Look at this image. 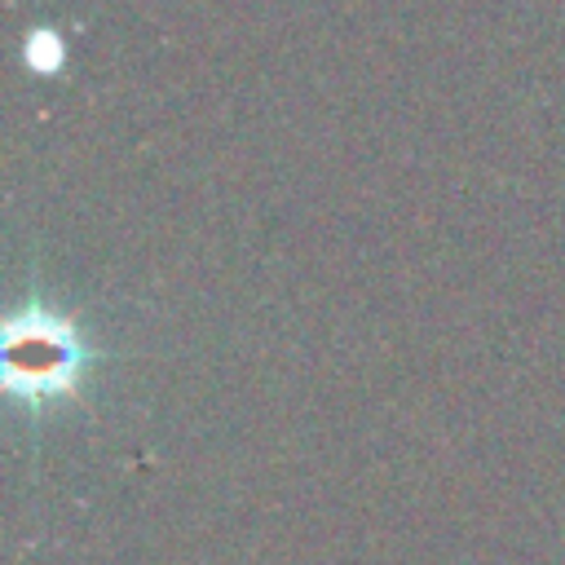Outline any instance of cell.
Wrapping results in <instances>:
<instances>
[{"mask_svg": "<svg viewBox=\"0 0 565 565\" xmlns=\"http://www.w3.org/2000/svg\"><path fill=\"white\" fill-rule=\"evenodd\" d=\"M79 362H84V344L75 327L57 322L53 313L35 309L31 318L9 322V384H13L9 393L44 406L49 397H62L79 380Z\"/></svg>", "mask_w": 565, "mask_h": 565, "instance_id": "cell-1", "label": "cell"}]
</instances>
